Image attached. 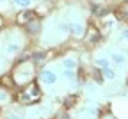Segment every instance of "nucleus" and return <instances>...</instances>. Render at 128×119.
<instances>
[{"instance_id":"20e7f679","label":"nucleus","mask_w":128,"mask_h":119,"mask_svg":"<svg viewBox=\"0 0 128 119\" xmlns=\"http://www.w3.org/2000/svg\"><path fill=\"white\" fill-rule=\"evenodd\" d=\"M70 32L73 36H76V38L84 36V25L82 23H70Z\"/></svg>"},{"instance_id":"423d86ee","label":"nucleus","mask_w":128,"mask_h":119,"mask_svg":"<svg viewBox=\"0 0 128 119\" xmlns=\"http://www.w3.org/2000/svg\"><path fill=\"white\" fill-rule=\"evenodd\" d=\"M103 76H105L107 80H114V78L118 76V73H116L114 70H110V68H103Z\"/></svg>"},{"instance_id":"39448f33","label":"nucleus","mask_w":128,"mask_h":119,"mask_svg":"<svg viewBox=\"0 0 128 119\" xmlns=\"http://www.w3.org/2000/svg\"><path fill=\"white\" fill-rule=\"evenodd\" d=\"M20 50V43H16V41H12V43H7V46H6V54L7 55H12V54H16Z\"/></svg>"},{"instance_id":"4468645a","label":"nucleus","mask_w":128,"mask_h":119,"mask_svg":"<svg viewBox=\"0 0 128 119\" xmlns=\"http://www.w3.org/2000/svg\"><path fill=\"white\" fill-rule=\"evenodd\" d=\"M2 84H4V86H7V87L14 86V82H12V78H11V76H2Z\"/></svg>"},{"instance_id":"dca6fc26","label":"nucleus","mask_w":128,"mask_h":119,"mask_svg":"<svg viewBox=\"0 0 128 119\" xmlns=\"http://www.w3.org/2000/svg\"><path fill=\"white\" fill-rule=\"evenodd\" d=\"M7 100H9V94L4 92V91H0V103H6Z\"/></svg>"},{"instance_id":"9d476101","label":"nucleus","mask_w":128,"mask_h":119,"mask_svg":"<svg viewBox=\"0 0 128 119\" xmlns=\"http://www.w3.org/2000/svg\"><path fill=\"white\" fill-rule=\"evenodd\" d=\"M98 39H100V34L96 32V30H92L89 34V43H98Z\"/></svg>"},{"instance_id":"f257e3e1","label":"nucleus","mask_w":128,"mask_h":119,"mask_svg":"<svg viewBox=\"0 0 128 119\" xmlns=\"http://www.w3.org/2000/svg\"><path fill=\"white\" fill-rule=\"evenodd\" d=\"M38 96H39V89H38L36 86H32L28 91H25V92L20 94V101H23V103H30V101L36 100Z\"/></svg>"},{"instance_id":"6e6552de","label":"nucleus","mask_w":128,"mask_h":119,"mask_svg":"<svg viewBox=\"0 0 128 119\" xmlns=\"http://www.w3.org/2000/svg\"><path fill=\"white\" fill-rule=\"evenodd\" d=\"M112 60L118 62V64H124V60H126V59H124V55H123V54H118V52H116V54H112Z\"/></svg>"},{"instance_id":"aec40b11","label":"nucleus","mask_w":128,"mask_h":119,"mask_svg":"<svg viewBox=\"0 0 128 119\" xmlns=\"http://www.w3.org/2000/svg\"><path fill=\"white\" fill-rule=\"evenodd\" d=\"M103 119H114V117H103Z\"/></svg>"},{"instance_id":"1a4fd4ad","label":"nucleus","mask_w":128,"mask_h":119,"mask_svg":"<svg viewBox=\"0 0 128 119\" xmlns=\"http://www.w3.org/2000/svg\"><path fill=\"white\" fill-rule=\"evenodd\" d=\"M14 4L18 6V7H30L32 0H14Z\"/></svg>"},{"instance_id":"0eeeda50","label":"nucleus","mask_w":128,"mask_h":119,"mask_svg":"<svg viewBox=\"0 0 128 119\" xmlns=\"http://www.w3.org/2000/svg\"><path fill=\"white\" fill-rule=\"evenodd\" d=\"M76 68V60L68 57V59H64V70H75Z\"/></svg>"},{"instance_id":"f3484780","label":"nucleus","mask_w":128,"mask_h":119,"mask_svg":"<svg viewBox=\"0 0 128 119\" xmlns=\"http://www.w3.org/2000/svg\"><path fill=\"white\" fill-rule=\"evenodd\" d=\"M75 103V96H70V98H66V107H71Z\"/></svg>"},{"instance_id":"f03ea898","label":"nucleus","mask_w":128,"mask_h":119,"mask_svg":"<svg viewBox=\"0 0 128 119\" xmlns=\"http://www.w3.org/2000/svg\"><path fill=\"white\" fill-rule=\"evenodd\" d=\"M41 80L46 84V86H54V84L57 82V75L54 71H50V70H44L41 73Z\"/></svg>"},{"instance_id":"9b49d317","label":"nucleus","mask_w":128,"mask_h":119,"mask_svg":"<svg viewBox=\"0 0 128 119\" xmlns=\"http://www.w3.org/2000/svg\"><path fill=\"white\" fill-rule=\"evenodd\" d=\"M62 75L66 76L68 80H73V78H75V70H64V71H62Z\"/></svg>"},{"instance_id":"7ed1b4c3","label":"nucleus","mask_w":128,"mask_h":119,"mask_svg":"<svg viewBox=\"0 0 128 119\" xmlns=\"http://www.w3.org/2000/svg\"><path fill=\"white\" fill-rule=\"evenodd\" d=\"M34 14H36V12H32V11L20 12V14H18V18H16V22H18L20 25H25V23H28V22L34 20Z\"/></svg>"},{"instance_id":"a211bd4d","label":"nucleus","mask_w":128,"mask_h":119,"mask_svg":"<svg viewBox=\"0 0 128 119\" xmlns=\"http://www.w3.org/2000/svg\"><path fill=\"white\" fill-rule=\"evenodd\" d=\"M0 28H4V18L0 16Z\"/></svg>"},{"instance_id":"6ab92c4d","label":"nucleus","mask_w":128,"mask_h":119,"mask_svg":"<svg viewBox=\"0 0 128 119\" xmlns=\"http://www.w3.org/2000/svg\"><path fill=\"white\" fill-rule=\"evenodd\" d=\"M123 38H126V39H128V28H126V30L123 32Z\"/></svg>"},{"instance_id":"f8f14e48","label":"nucleus","mask_w":128,"mask_h":119,"mask_svg":"<svg viewBox=\"0 0 128 119\" xmlns=\"http://www.w3.org/2000/svg\"><path fill=\"white\" fill-rule=\"evenodd\" d=\"M39 30V23L36 22V23H32V22H28V32H32V34H34V32H38Z\"/></svg>"},{"instance_id":"ddd939ff","label":"nucleus","mask_w":128,"mask_h":119,"mask_svg":"<svg viewBox=\"0 0 128 119\" xmlns=\"http://www.w3.org/2000/svg\"><path fill=\"white\" fill-rule=\"evenodd\" d=\"M94 64L100 66V68H108V60H107V59H96Z\"/></svg>"},{"instance_id":"2eb2a0df","label":"nucleus","mask_w":128,"mask_h":119,"mask_svg":"<svg viewBox=\"0 0 128 119\" xmlns=\"http://www.w3.org/2000/svg\"><path fill=\"white\" fill-rule=\"evenodd\" d=\"M59 30H60V32H64V34L70 32V23H60V25H59Z\"/></svg>"}]
</instances>
